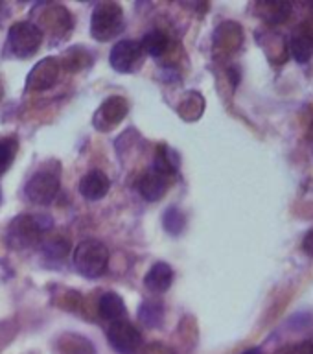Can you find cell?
I'll return each instance as SVG.
<instances>
[{
  "label": "cell",
  "instance_id": "23",
  "mask_svg": "<svg viewBox=\"0 0 313 354\" xmlns=\"http://www.w3.org/2000/svg\"><path fill=\"white\" fill-rule=\"evenodd\" d=\"M243 354H262V351L260 348H251V351H245Z\"/></svg>",
  "mask_w": 313,
  "mask_h": 354
},
{
  "label": "cell",
  "instance_id": "18",
  "mask_svg": "<svg viewBox=\"0 0 313 354\" xmlns=\"http://www.w3.org/2000/svg\"><path fill=\"white\" fill-rule=\"evenodd\" d=\"M162 317H164V310H162V304L157 301H146L138 312V319L146 326H153V328L162 323Z\"/></svg>",
  "mask_w": 313,
  "mask_h": 354
},
{
  "label": "cell",
  "instance_id": "13",
  "mask_svg": "<svg viewBox=\"0 0 313 354\" xmlns=\"http://www.w3.org/2000/svg\"><path fill=\"white\" fill-rule=\"evenodd\" d=\"M166 188H168V181L166 177L159 176L157 171H148L140 177L138 181V192L146 201H159L162 196L166 194Z\"/></svg>",
  "mask_w": 313,
  "mask_h": 354
},
{
  "label": "cell",
  "instance_id": "4",
  "mask_svg": "<svg viewBox=\"0 0 313 354\" xmlns=\"http://www.w3.org/2000/svg\"><path fill=\"white\" fill-rule=\"evenodd\" d=\"M43 30H41L37 24H33V22L28 21H21L15 22V24L10 28L8 44H10L11 52H13L17 57L26 59V57H32V55L37 52L41 43H43Z\"/></svg>",
  "mask_w": 313,
  "mask_h": 354
},
{
  "label": "cell",
  "instance_id": "17",
  "mask_svg": "<svg viewBox=\"0 0 313 354\" xmlns=\"http://www.w3.org/2000/svg\"><path fill=\"white\" fill-rule=\"evenodd\" d=\"M153 171H157L159 176L162 177H171L177 174V162L173 159V153H171L170 149L166 148V146H159L157 149V155H155L153 159Z\"/></svg>",
  "mask_w": 313,
  "mask_h": 354
},
{
  "label": "cell",
  "instance_id": "7",
  "mask_svg": "<svg viewBox=\"0 0 313 354\" xmlns=\"http://www.w3.org/2000/svg\"><path fill=\"white\" fill-rule=\"evenodd\" d=\"M142 46L133 39H124L120 43H116L111 50L109 61L111 66L116 72L127 74V72L137 71L138 66L142 65Z\"/></svg>",
  "mask_w": 313,
  "mask_h": 354
},
{
  "label": "cell",
  "instance_id": "9",
  "mask_svg": "<svg viewBox=\"0 0 313 354\" xmlns=\"http://www.w3.org/2000/svg\"><path fill=\"white\" fill-rule=\"evenodd\" d=\"M59 72V65L54 57L43 59L41 63L33 66V71L28 76V88L30 91H44L54 85L55 77Z\"/></svg>",
  "mask_w": 313,
  "mask_h": 354
},
{
  "label": "cell",
  "instance_id": "12",
  "mask_svg": "<svg viewBox=\"0 0 313 354\" xmlns=\"http://www.w3.org/2000/svg\"><path fill=\"white\" fill-rule=\"evenodd\" d=\"M98 312L104 319L115 323V321H120L126 317L127 306L118 293L105 292L98 301Z\"/></svg>",
  "mask_w": 313,
  "mask_h": 354
},
{
  "label": "cell",
  "instance_id": "1",
  "mask_svg": "<svg viewBox=\"0 0 313 354\" xmlns=\"http://www.w3.org/2000/svg\"><path fill=\"white\" fill-rule=\"evenodd\" d=\"M52 227H54V221L46 214L17 216L8 227V243L13 249L32 248Z\"/></svg>",
  "mask_w": 313,
  "mask_h": 354
},
{
  "label": "cell",
  "instance_id": "24",
  "mask_svg": "<svg viewBox=\"0 0 313 354\" xmlns=\"http://www.w3.org/2000/svg\"><path fill=\"white\" fill-rule=\"evenodd\" d=\"M0 199H2V192H0Z\"/></svg>",
  "mask_w": 313,
  "mask_h": 354
},
{
  "label": "cell",
  "instance_id": "22",
  "mask_svg": "<svg viewBox=\"0 0 313 354\" xmlns=\"http://www.w3.org/2000/svg\"><path fill=\"white\" fill-rule=\"evenodd\" d=\"M298 354H313V342L304 343L303 347L298 348Z\"/></svg>",
  "mask_w": 313,
  "mask_h": 354
},
{
  "label": "cell",
  "instance_id": "11",
  "mask_svg": "<svg viewBox=\"0 0 313 354\" xmlns=\"http://www.w3.org/2000/svg\"><path fill=\"white\" fill-rule=\"evenodd\" d=\"M127 102L120 96H111L104 102V105L99 107V111L96 113V120H102L105 122L104 127H113L116 124H120L127 115Z\"/></svg>",
  "mask_w": 313,
  "mask_h": 354
},
{
  "label": "cell",
  "instance_id": "10",
  "mask_svg": "<svg viewBox=\"0 0 313 354\" xmlns=\"http://www.w3.org/2000/svg\"><path fill=\"white\" fill-rule=\"evenodd\" d=\"M171 282H173V270L166 262H157L151 266V270L146 273L144 279L146 288L153 293H164L166 290H170Z\"/></svg>",
  "mask_w": 313,
  "mask_h": 354
},
{
  "label": "cell",
  "instance_id": "2",
  "mask_svg": "<svg viewBox=\"0 0 313 354\" xmlns=\"http://www.w3.org/2000/svg\"><path fill=\"white\" fill-rule=\"evenodd\" d=\"M74 268L87 279L102 277L109 264V249L99 240H83L74 249Z\"/></svg>",
  "mask_w": 313,
  "mask_h": 354
},
{
  "label": "cell",
  "instance_id": "16",
  "mask_svg": "<svg viewBox=\"0 0 313 354\" xmlns=\"http://www.w3.org/2000/svg\"><path fill=\"white\" fill-rule=\"evenodd\" d=\"M140 46H142L144 54L160 57L166 50L170 48V37L162 30H151V32L144 35L142 41H140Z\"/></svg>",
  "mask_w": 313,
  "mask_h": 354
},
{
  "label": "cell",
  "instance_id": "19",
  "mask_svg": "<svg viewBox=\"0 0 313 354\" xmlns=\"http://www.w3.org/2000/svg\"><path fill=\"white\" fill-rule=\"evenodd\" d=\"M184 225H187V218H184V214L177 207H170V209L166 210L164 229L170 234H179V232H182Z\"/></svg>",
  "mask_w": 313,
  "mask_h": 354
},
{
  "label": "cell",
  "instance_id": "20",
  "mask_svg": "<svg viewBox=\"0 0 313 354\" xmlns=\"http://www.w3.org/2000/svg\"><path fill=\"white\" fill-rule=\"evenodd\" d=\"M17 153L15 138H0V176L11 166Z\"/></svg>",
  "mask_w": 313,
  "mask_h": 354
},
{
  "label": "cell",
  "instance_id": "5",
  "mask_svg": "<svg viewBox=\"0 0 313 354\" xmlns=\"http://www.w3.org/2000/svg\"><path fill=\"white\" fill-rule=\"evenodd\" d=\"M107 339L118 354H137L142 345V334L137 326L126 319L115 321L107 328Z\"/></svg>",
  "mask_w": 313,
  "mask_h": 354
},
{
  "label": "cell",
  "instance_id": "21",
  "mask_svg": "<svg viewBox=\"0 0 313 354\" xmlns=\"http://www.w3.org/2000/svg\"><path fill=\"white\" fill-rule=\"evenodd\" d=\"M303 251L310 257H313V229L306 232V236L303 240Z\"/></svg>",
  "mask_w": 313,
  "mask_h": 354
},
{
  "label": "cell",
  "instance_id": "3",
  "mask_svg": "<svg viewBox=\"0 0 313 354\" xmlns=\"http://www.w3.org/2000/svg\"><path fill=\"white\" fill-rule=\"evenodd\" d=\"M124 28V11L115 2H99L91 17V33L96 41H111Z\"/></svg>",
  "mask_w": 313,
  "mask_h": 354
},
{
  "label": "cell",
  "instance_id": "15",
  "mask_svg": "<svg viewBox=\"0 0 313 354\" xmlns=\"http://www.w3.org/2000/svg\"><path fill=\"white\" fill-rule=\"evenodd\" d=\"M41 251L44 257H48L52 260H63L66 259V254L70 253V242L65 236L59 234H50V236H43L41 240Z\"/></svg>",
  "mask_w": 313,
  "mask_h": 354
},
{
  "label": "cell",
  "instance_id": "6",
  "mask_svg": "<svg viewBox=\"0 0 313 354\" xmlns=\"http://www.w3.org/2000/svg\"><path fill=\"white\" fill-rule=\"evenodd\" d=\"M59 192V179L50 171H37L35 176L28 179L24 194L35 205L52 203Z\"/></svg>",
  "mask_w": 313,
  "mask_h": 354
},
{
  "label": "cell",
  "instance_id": "8",
  "mask_svg": "<svg viewBox=\"0 0 313 354\" xmlns=\"http://www.w3.org/2000/svg\"><path fill=\"white\" fill-rule=\"evenodd\" d=\"M111 188L109 177L102 170H91L79 181V194L88 201H98L107 196Z\"/></svg>",
  "mask_w": 313,
  "mask_h": 354
},
{
  "label": "cell",
  "instance_id": "14",
  "mask_svg": "<svg viewBox=\"0 0 313 354\" xmlns=\"http://www.w3.org/2000/svg\"><path fill=\"white\" fill-rule=\"evenodd\" d=\"M290 50L297 63H308L313 55V37L303 28H298L290 39Z\"/></svg>",
  "mask_w": 313,
  "mask_h": 354
}]
</instances>
